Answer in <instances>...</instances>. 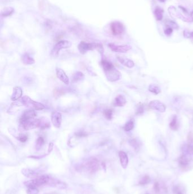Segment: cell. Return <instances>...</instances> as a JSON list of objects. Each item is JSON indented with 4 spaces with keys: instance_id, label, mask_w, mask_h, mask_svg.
Returning <instances> with one entry per match:
<instances>
[{
    "instance_id": "cell-23",
    "label": "cell",
    "mask_w": 193,
    "mask_h": 194,
    "mask_svg": "<svg viewBox=\"0 0 193 194\" xmlns=\"http://www.w3.org/2000/svg\"><path fill=\"white\" fill-rule=\"evenodd\" d=\"M151 179L149 175H144L140 178L138 184L141 186H144L147 184H149L151 182Z\"/></svg>"
},
{
    "instance_id": "cell-16",
    "label": "cell",
    "mask_w": 193,
    "mask_h": 194,
    "mask_svg": "<svg viewBox=\"0 0 193 194\" xmlns=\"http://www.w3.org/2000/svg\"><path fill=\"white\" fill-rule=\"evenodd\" d=\"M118 155L122 167L123 169H126L129 164V158L127 154L123 151H120L118 153Z\"/></svg>"
},
{
    "instance_id": "cell-6",
    "label": "cell",
    "mask_w": 193,
    "mask_h": 194,
    "mask_svg": "<svg viewBox=\"0 0 193 194\" xmlns=\"http://www.w3.org/2000/svg\"><path fill=\"white\" fill-rule=\"evenodd\" d=\"M72 46V43L68 40H61L57 42L52 51V54L57 56L61 50L69 48Z\"/></svg>"
},
{
    "instance_id": "cell-25",
    "label": "cell",
    "mask_w": 193,
    "mask_h": 194,
    "mask_svg": "<svg viewBox=\"0 0 193 194\" xmlns=\"http://www.w3.org/2000/svg\"><path fill=\"white\" fill-rule=\"evenodd\" d=\"M169 127L171 128L172 130L173 131L178 130L179 127V124L177 122V118L176 115L173 117L172 119L171 122L169 123Z\"/></svg>"
},
{
    "instance_id": "cell-5",
    "label": "cell",
    "mask_w": 193,
    "mask_h": 194,
    "mask_svg": "<svg viewBox=\"0 0 193 194\" xmlns=\"http://www.w3.org/2000/svg\"><path fill=\"white\" fill-rule=\"evenodd\" d=\"M22 105L27 107L29 109L33 110H42L45 109V106L43 104L34 101L31 99L28 96H24L21 98V102Z\"/></svg>"
},
{
    "instance_id": "cell-9",
    "label": "cell",
    "mask_w": 193,
    "mask_h": 194,
    "mask_svg": "<svg viewBox=\"0 0 193 194\" xmlns=\"http://www.w3.org/2000/svg\"><path fill=\"white\" fill-rule=\"evenodd\" d=\"M108 47L113 52L118 53H126L132 49V47L129 45H116L109 43Z\"/></svg>"
},
{
    "instance_id": "cell-2",
    "label": "cell",
    "mask_w": 193,
    "mask_h": 194,
    "mask_svg": "<svg viewBox=\"0 0 193 194\" xmlns=\"http://www.w3.org/2000/svg\"><path fill=\"white\" fill-rule=\"evenodd\" d=\"M50 127V122L45 120V119L43 120V119H33L26 122L19 123V128L22 131H28L38 128L44 129Z\"/></svg>"
},
{
    "instance_id": "cell-33",
    "label": "cell",
    "mask_w": 193,
    "mask_h": 194,
    "mask_svg": "<svg viewBox=\"0 0 193 194\" xmlns=\"http://www.w3.org/2000/svg\"><path fill=\"white\" fill-rule=\"evenodd\" d=\"M17 139L19 140L22 143H25L28 140V136L25 135V134H20L18 137H17Z\"/></svg>"
},
{
    "instance_id": "cell-11",
    "label": "cell",
    "mask_w": 193,
    "mask_h": 194,
    "mask_svg": "<svg viewBox=\"0 0 193 194\" xmlns=\"http://www.w3.org/2000/svg\"><path fill=\"white\" fill-rule=\"evenodd\" d=\"M149 106L151 109L159 111L161 112H164L166 110V105L163 103L158 100L151 101L149 102Z\"/></svg>"
},
{
    "instance_id": "cell-24",
    "label": "cell",
    "mask_w": 193,
    "mask_h": 194,
    "mask_svg": "<svg viewBox=\"0 0 193 194\" xmlns=\"http://www.w3.org/2000/svg\"><path fill=\"white\" fill-rule=\"evenodd\" d=\"M173 194H185V190L182 186L177 184L173 187Z\"/></svg>"
},
{
    "instance_id": "cell-20",
    "label": "cell",
    "mask_w": 193,
    "mask_h": 194,
    "mask_svg": "<svg viewBox=\"0 0 193 194\" xmlns=\"http://www.w3.org/2000/svg\"><path fill=\"white\" fill-rule=\"evenodd\" d=\"M21 60L24 64L32 65L35 63V60L27 53L24 54L21 57Z\"/></svg>"
},
{
    "instance_id": "cell-1",
    "label": "cell",
    "mask_w": 193,
    "mask_h": 194,
    "mask_svg": "<svg viewBox=\"0 0 193 194\" xmlns=\"http://www.w3.org/2000/svg\"><path fill=\"white\" fill-rule=\"evenodd\" d=\"M101 65L108 81L110 82H115L120 79L121 76V73L116 69L110 61L106 59H103L101 61Z\"/></svg>"
},
{
    "instance_id": "cell-7",
    "label": "cell",
    "mask_w": 193,
    "mask_h": 194,
    "mask_svg": "<svg viewBox=\"0 0 193 194\" xmlns=\"http://www.w3.org/2000/svg\"><path fill=\"white\" fill-rule=\"evenodd\" d=\"M110 30L115 36L121 35L125 32V28L123 23L120 21H114L110 23Z\"/></svg>"
},
{
    "instance_id": "cell-10",
    "label": "cell",
    "mask_w": 193,
    "mask_h": 194,
    "mask_svg": "<svg viewBox=\"0 0 193 194\" xmlns=\"http://www.w3.org/2000/svg\"><path fill=\"white\" fill-rule=\"evenodd\" d=\"M62 115L58 111H54L51 115V122L53 126L56 128L61 127L62 123Z\"/></svg>"
},
{
    "instance_id": "cell-35",
    "label": "cell",
    "mask_w": 193,
    "mask_h": 194,
    "mask_svg": "<svg viewBox=\"0 0 193 194\" xmlns=\"http://www.w3.org/2000/svg\"><path fill=\"white\" fill-rule=\"evenodd\" d=\"M183 36L186 38H190L193 40V31L189 32L188 31L185 30L183 31Z\"/></svg>"
},
{
    "instance_id": "cell-26",
    "label": "cell",
    "mask_w": 193,
    "mask_h": 194,
    "mask_svg": "<svg viewBox=\"0 0 193 194\" xmlns=\"http://www.w3.org/2000/svg\"><path fill=\"white\" fill-rule=\"evenodd\" d=\"M14 13V9L12 7H7L4 9L1 12V16L2 17H9Z\"/></svg>"
},
{
    "instance_id": "cell-13",
    "label": "cell",
    "mask_w": 193,
    "mask_h": 194,
    "mask_svg": "<svg viewBox=\"0 0 193 194\" xmlns=\"http://www.w3.org/2000/svg\"><path fill=\"white\" fill-rule=\"evenodd\" d=\"M190 163V158L188 155H183L178 160V164L181 169L183 170H187Z\"/></svg>"
},
{
    "instance_id": "cell-34",
    "label": "cell",
    "mask_w": 193,
    "mask_h": 194,
    "mask_svg": "<svg viewBox=\"0 0 193 194\" xmlns=\"http://www.w3.org/2000/svg\"><path fill=\"white\" fill-rule=\"evenodd\" d=\"M144 112V106L143 105L139 103L138 106L137 107V110H136V114L137 115H140L143 114Z\"/></svg>"
},
{
    "instance_id": "cell-12",
    "label": "cell",
    "mask_w": 193,
    "mask_h": 194,
    "mask_svg": "<svg viewBox=\"0 0 193 194\" xmlns=\"http://www.w3.org/2000/svg\"><path fill=\"white\" fill-rule=\"evenodd\" d=\"M36 117V114L35 112V111L29 109L28 110H26L23 112L22 116L19 119V123L33 120Z\"/></svg>"
},
{
    "instance_id": "cell-28",
    "label": "cell",
    "mask_w": 193,
    "mask_h": 194,
    "mask_svg": "<svg viewBox=\"0 0 193 194\" xmlns=\"http://www.w3.org/2000/svg\"><path fill=\"white\" fill-rule=\"evenodd\" d=\"M134 127V122L132 120H130L123 126V129L125 131L129 132L132 131Z\"/></svg>"
},
{
    "instance_id": "cell-40",
    "label": "cell",
    "mask_w": 193,
    "mask_h": 194,
    "mask_svg": "<svg viewBox=\"0 0 193 194\" xmlns=\"http://www.w3.org/2000/svg\"><path fill=\"white\" fill-rule=\"evenodd\" d=\"M191 17L192 18V19H193V11L191 13Z\"/></svg>"
},
{
    "instance_id": "cell-36",
    "label": "cell",
    "mask_w": 193,
    "mask_h": 194,
    "mask_svg": "<svg viewBox=\"0 0 193 194\" xmlns=\"http://www.w3.org/2000/svg\"><path fill=\"white\" fill-rule=\"evenodd\" d=\"M173 28H166V29L164 30V33L167 36H170L173 33Z\"/></svg>"
},
{
    "instance_id": "cell-27",
    "label": "cell",
    "mask_w": 193,
    "mask_h": 194,
    "mask_svg": "<svg viewBox=\"0 0 193 194\" xmlns=\"http://www.w3.org/2000/svg\"><path fill=\"white\" fill-rule=\"evenodd\" d=\"M149 90L150 92L156 95L159 94L161 92V89L160 88L155 84H151L149 86Z\"/></svg>"
},
{
    "instance_id": "cell-17",
    "label": "cell",
    "mask_w": 193,
    "mask_h": 194,
    "mask_svg": "<svg viewBox=\"0 0 193 194\" xmlns=\"http://www.w3.org/2000/svg\"><path fill=\"white\" fill-rule=\"evenodd\" d=\"M126 103V100L122 95H118L115 98L113 105L115 107H122Z\"/></svg>"
},
{
    "instance_id": "cell-29",
    "label": "cell",
    "mask_w": 193,
    "mask_h": 194,
    "mask_svg": "<svg viewBox=\"0 0 193 194\" xmlns=\"http://www.w3.org/2000/svg\"><path fill=\"white\" fill-rule=\"evenodd\" d=\"M45 143V141L44 139L42 138V137H39L38 139H37L36 141V146L35 148L37 150L41 149V148L43 146V145Z\"/></svg>"
},
{
    "instance_id": "cell-30",
    "label": "cell",
    "mask_w": 193,
    "mask_h": 194,
    "mask_svg": "<svg viewBox=\"0 0 193 194\" xmlns=\"http://www.w3.org/2000/svg\"><path fill=\"white\" fill-rule=\"evenodd\" d=\"M67 91V90H66L65 88H56V89L54 91V95L55 97H60L62 95L64 94L65 93H66Z\"/></svg>"
},
{
    "instance_id": "cell-38",
    "label": "cell",
    "mask_w": 193,
    "mask_h": 194,
    "mask_svg": "<svg viewBox=\"0 0 193 194\" xmlns=\"http://www.w3.org/2000/svg\"><path fill=\"white\" fill-rule=\"evenodd\" d=\"M53 148V143H50V145H49V148H48V153H50L51 152V151L52 150Z\"/></svg>"
},
{
    "instance_id": "cell-8",
    "label": "cell",
    "mask_w": 193,
    "mask_h": 194,
    "mask_svg": "<svg viewBox=\"0 0 193 194\" xmlns=\"http://www.w3.org/2000/svg\"><path fill=\"white\" fill-rule=\"evenodd\" d=\"M84 168L90 173L97 172L99 168V162L96 158H92L84 165Z\"/></svg>"
},
{
    "instance_id": "cell-15",
    "label": "cell",
    "mask_w": 193,
    "mask_h": 194,
    "mask_svg": "<svg viewBox=\"0 0 193 194\" xmlns=\"http://www.w3.org/2000/svg\"><path fill=\"white\" fill-rule=\"evenodd\" d=\"M154 190L156 194H166V186L159 181L155 182Z\"/></svg>"
},
{
    "instance_id": "cell-21",
    "label": "cell",
    "mask_w": 193,
    "mask_h": 194,
    "mask_svg": "<svg viewBox=\"0 0 193 194\" xmlns=\"http://www.w3.org/2000/svg\"><path fill=\"white\" fill-rule=\"evenodd\" d=\"M163 13L164 10L162 8H161L159 6H157L154 11V15L155 18L157 21H160L163 18Z\"/></svg>"
},
{
    "instance_id": "cell-18",
    "label": "cell",
    "mask_w": 193,
    "mask_h": 194,
    "mask_svg": "<svg viewBox=\"0 0 193 194\" xmlns=\"http://www.w3.org/2000/svg\"><path fill=\"white\" fill-rule=\"evenodd\" d=\"M22 89L21 87L16 86L14 88L13 94L11 96V100L16 101L17 100L20 99L22 97Z\"/></svg>"
},
{
    "instance_id": "cell-3",
    "label": "cell",
    "mask_w": 193,
    "mask_h": 194,
    "mask_svg": "<svg viewBox=\"0 0 193 194\" xmlns=\"http://www.w3.org/2000/svg\"><path fill=\"white\" fill-rule=\"evenodd\" d=\"M51 178L47 175H42L36 178L35 179L29 181L25 182V185L28 188H35L37 189L38 187L48 184L50 182Z\"/></svg>"
},
{
    "instance_id": "cell-22",
    "label": "cell",
    "mask_w": 193,
    "mask_h": 194,
    "mask_svg": "<svg viewBox=\"0 0 193 194\" xmlns=\"http://www.w3.org/2000/svg\"><path fill=\"white\" fill-rule=\"evenodd\" d=\"M84 78V76L83 73L81 72H77L75 73L72 76V82L75 83L80 81H82Z\"/></svg>"
},
{
    "instance_id": "cell-37",
    "label": "cell",
    "mask_w": 193,
    "mask_h": 194,
    "mask_svg": "<svg viewBox=\"0 0 193 194\" xmlns=\"http://www.w3.org/2000/svg\"><path fill=\"white\" fill-rule=\"evenodd\" d=\"M76 136L79 137V138H83V137H85L87 136V134L85 132H78V133H75Z\"/></svg>"
},
{
    "instance_id": "cell-19",
    "label": "cell",
    "mask_w": 193,
    "mask_h": 194,
    "mask_svg": "<svg viewBox=\"0 0 193 194\" xmlns=\"http://www.w3.org/2000/svg\"><path fill=\"white\" fill-rule=\"evenodd\" d=\"M117 58L118 61L125 67L132 68L134 66V62L130 59H129L125 57H120V56H118Z\"/></svg>"
},
{
    "instance_id": "cell-31",
    "label": "cell",
    "mask_w": 193,
    "mask_h": 194,
    "mask_svg": "<svg viewBox=\"0 0 193 194\" xmlns=\"http://www.w3.org/2000/svg\"><path fill=\"white\" fill-rule=\"evenodd\" d=\"M166 26H167V28H172L173 29H178L179 26H178V25L176 23L172 21L171 20H167L166 22Z\"/></svg>"
},
{
    "instance_id": "cell-39",
    "label": "cell",
    "mask_w": 193,
    "mask_h": 194,
    "mask_svg": "<svg viewBox=\"0 0 193 194\" xmlns=\"http://www.w3.org/2000/svg\"><path fill=\"white\" fill-rule=\"evenodd\" d=\"M158 1H159L160 2H164L166 0H158Z\"/></svg>"
},
{
    "instance_id": "cell-14",
    "label": "cell",
    "mask_w": 193,
    "mask_h": 194,
    "mask_svg": "<svg viewBox=\"0 0 193 194\" xmlns=\"http://www.w3.org/2000/svg\"><path fill=\"white\" fill-rule=\"evenodd\" d=\"M56 75H57V77H58V78H59V80L61 81L62 83H64L66 85L69 84V83H70L69 78L66 75L65 72L62 69L58 68H56Z\"/></svg>"
},
{
    "instance_id": "cell-32",
    "label": "cell",
    "mask_w": 193,
    "mask_h": 194,
    "mask_svg": "<svg viewBox=\"0 0 193 194\" xmlns=\"http://www.w3.org/2000/svg\"><path fill=\"white\" fill-rule=\"evenodd\" d=\"M104 115L108 120H111L113 117V111L110 109H106L104 111Z\"/></svg>"
},
{
    "instance_id": "cell-41",
    "label": "cell",
    "mask_w": 193,
    "mask_h": 194,
    "mask_svg": "<svg viewBox=\"0 0 193 194\" xmlns=\"http://www.w3.org/2000/svg\"><path fill=\"white\" fill-rule=\"evenodd\" d=\"M145 194H149V193H146Z\"/></svg>"
},
{
    "instance_id": "cell-4",
    "label": "cell",
    "mask_w": 193,
    "mask_h": 194,
    "mask_svg": "<svg viewBox=\"0 0 193 194\" xmlns=\"http://www.w3.org/2000/svg\"><path fill=\"white\" fill-rule=\"evenodd\" d=\"M78 48L80 53L82 54H85L88 51L94 50H98L101 55L104 52V48L102 45L95 43H88L84 42H81L78 45Z\"/></svg>"
}]
</instances>
